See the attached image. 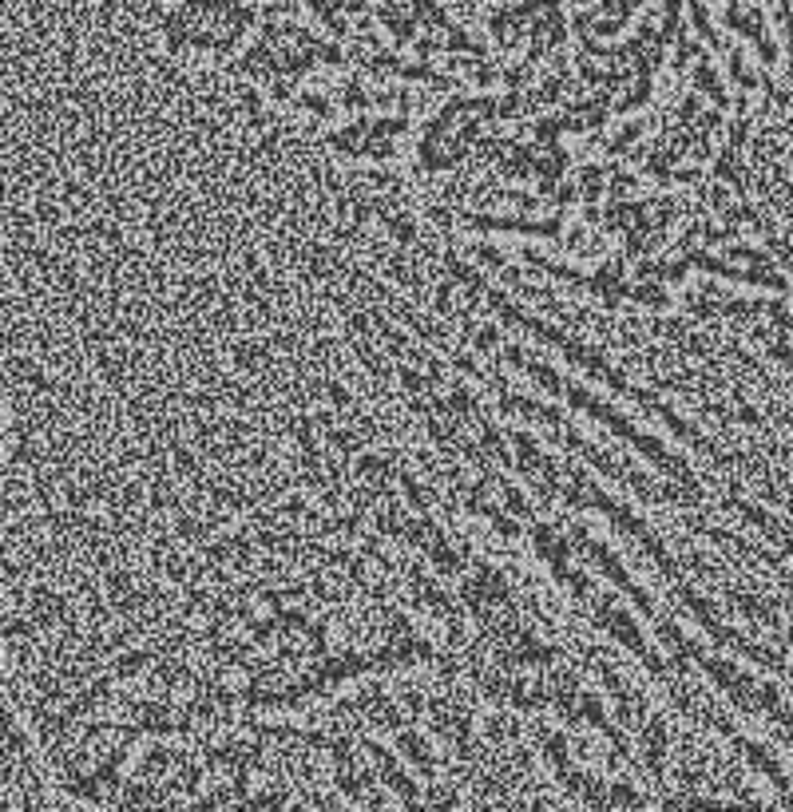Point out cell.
I'll return each mask as SVG.
<instances>
[{
	"label": "cell",
	"mask_w": 793,
	"mask_h": 812,
	"mask_svg": "<svg viewBox=\"0 0 793 812\" xmlns=\"http://www.w3.org/2000/svg\"><path fill=\"white\" fill-rule=\"evenodd\" d=\"M647 797L631 789V781H607V809H643Z\"/></svg>",
	"instance_id": "3957f363"
},
{
	"label": "cell",
	"mask_w": 793,
	"mask_h": 812,
	"mask_svg": "<svg viewBox=\"0 0 793 812\" xmlns=\"http://www.w3.org/2000/svg\"><path fill=\"white\" fill-rule=\"evenodd\" d=\"M524 369H528V377L544 389V393H552V397H560L564 393L567 397V385H564V377L552 369V365H540V361H524Z\"/></svg>",
	"instance_id": "7a4b0ae2"
},
{
	"label": "cell",
	"mask_w": 793,
	"mask_h": 812,
	"mask_svg": "<svg viewBox=\"0 0 793 812\" xmlns=\"http://www.w3.org/2000/svg\"><path fill=\"white\" fill-rule=\"evenodd\" d=\"M393 737H397V753H401V757H405L425 781H433L437 761H433V753H429V741H425L421 733H413V729H397Z\"/></svg>",
	"instance_id": "6da1fadb"
}]
</instances>
